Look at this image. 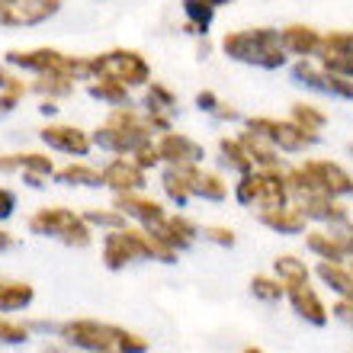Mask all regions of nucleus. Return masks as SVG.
I'll list each match as a JSON object with an SVG mask.
<instances>
[{"label": "nucleus", "instance_id": "f257e3e1", "mask_svg": "<svg viewBox=\"0 0 353 353\" xmlns=\"http://www.w3.org/2000/svg\"><path fill=\"white\" fill-rule=\"evenodd\" d=\"M222 52L241 65H254L263 71H276L286 65V48L279 42V29L270 26H251V29H238L228 32L222 39Z\"/></svg>", "mask_w": 353, "mask_h": 353}, {"label": "nucleus", "instance_id": "f03ea898", "mask_svg": "<svg viewBox=\"0 0 353 353\" xmlns=\"http://www.w3.org/2000/svg\"><path fill=\"white\" fill-rule=\"evenodd\" d=\"M7 65L29 71V74H65L71 81H90V58H74L65 55L58 48H29V52H7Z\"/></svg>", "mask_w": 353, "mask_h": 353}, {"label": "nucleus", "instance_id": "7ed1b4c3", "mask_svg": "<svg viewBox=\"0 0 353 353\" xmlns=\"http://www.w3.org/2000/svg\"><path fill=\"white\" fill-rule=\"evenodd\" d=\"M234 196L241 205H261V209H276V205L289 203V183H286V170L273 168H254L248 174H241V180L234 183Z\"/></svg>", "mask_w": 353, "mask_h": 353}, {"label": "nucleus", "instance_id": "20e7f679", "mask_svg": "<svg viewBox=\"0 0 353 353\" xmlns=\"http://www.w3.org/2000/svg\"><path fill=\"white\" fill-rule=\"evenodd\" d=\"M29 232L42 234V238H58V241L71 244V248H87L90 244V225L84 222V215L71 212L65 205H52V209H39L29 219Z\"/></svg>", "mask_w": 353, "mask_h": 353}, {"label": "nucleus", "instance_id": "39448f33", "mask_svg": "<svg viewBox=\"0 0 353 353\" xmlns=\"http://www.w3.org/2000/svg\"><path fill=\"white\" fill-rule=\"evenodd\" d=\"M90 71L93 77H112V81L125 84L129 90L151 84V65L132 48H112V52H103V55H93Z\"/></svg>", "mask_w": 353, "mask_h": 353}, {"label": "nucleus", "instance_id": "423d86ee", "mask_svg": "<svg viewBox=\"0 0 353 353\" xmlns=\"http://www.w3.org/2000/svg\"><path fill=\"white\" fill-rule=\"evenodd\" d=\"M61 341L77 350H87V353H112L116 344H119V334L122 327H112V325H100V321H65L58 327Z\"/></svg>", "mask_w": 353, "mask_h": 353}, {"label": "nucleus", "instance_id": "0eeeda50", "mask_svg": "<svg viewBox=\"0 0 353 353\" xmlns=\"http://www.w3.org/2000/svg\"><path fill=\"white\" fill-rule=\"evenodd\" d=\"M248 129L261 132L263 139H270L279 151H286V154H299V151H305L308 145L318 139V135H312V132L299 129L292 119H270V116L248 119Z\"/></svg>", "mask_w": 353, "mask_h": 353}, {"label": "nucleus", "instance_id": "6e6552de", "mask_svg": "<svg viewBox=\"0 0 353 353\" xmlns=\"http://www.w3.org/2000/svg\"><path fill=\"white\" fill-rule=\"evenodd\" d=\"M61 10V0H0L3 26H39Z\"/></svg>", "mask_w": 353, "mask_h": 353}, {"label": "nucleus", "instance_id": "1a4fd4ad", "mask_svg": "<svg viewBox=\"0 0 353 353\" xmlns=\"http://www.w3.org/2000/svg\"><path fill=\"white\" fill-rule=\"evenodd\" d=\"M158 151H161V164H168V168H193V164H203L205 158V148L199 141H193L190 135L174 129L161 132Z\"/></svg>", "mask_w": 353, "mask_h": 353}, {"label": "nucleus", "instance_id": "9d476101", "mask_svg": "<svg viewBox=\"0 0 353 353\" xmlns=\"http://www.w3.org/2000/svg\"><path fill=\"white\" fill-rule=\"evenodd\" d=\"M39 139L46 141L52 151H61V154H71V158H87L93 148V139L84 129L77 125H65V122H52L39 132Z\"/></svg>", "mask_w": 353, "mask_h": 353}, {"label": "nucleus", "instance_id": "9b49d317", "mask_svg": "<svg viewBox=\"0 0 353 353\" xmlns=\"http://www.w3.org/2000/svg\"><path fill=\"white\" fill-rule=\"evenodd\" d=\"M100 180L112 193H141L145 190V170L125 154H116L106 168H100Z\"/></svg>", "mask_w": 353, "mask_h": 353}, {"label": "nucleus", "instance_id": "f8f14e48", "mask_svg": "<svg viewBox=\"0 0 353 353\" xmlns=\"http://www.w3.org/2000/svg\"><path fill=\"white\" fill-rule=\"evenodd\" d=\"M292 74H296V81H302L305 87H312V90H318V93L347 97V100L353 97V81H347V77H341V74H331L325 68L308 65V58H302V61L292 68Z\"/></svg>", "mask_w": 353, "mask_h": 353}, {"label": "nucleus", "instance_id": "ddd939ff", "mask_svg": "<svg viewBox=\"0 0 353 353\" xmlns=\"http://www.w3.org/2000/svg\"><path fill=\"white\" fill-rule=\"evenodd\" d=\"M116 209H119L125 219H135L141 228H154L168 219V212L161 209V203L148 199L141 193H116Z\"/></svg>", "mask_w": 353, "mask_h": 353}, {"label": "nucleus", "instance_id": "4468645a", "mask_svg": "<svg viewBox=\"0 0 353 353\" xmlns=\"http://www.w3.org/2000/svg\"><path fill=\"white\" fill-rule=\"evenodd\" d=\"M279 42L286 48V55L315 58L318 48H321V32L312 26H302V23H289V26L279 29Z\"/></svg>", "mask_w": 353, "mask_h": 353}, {"label": "nucleus", "instance_id": "2eb2a0df", "mask_svg": "<svg viewBox=\"0 0 353 353\" xmlns=\"http://www.w3.org/2000/svg\"><path fill=\"white\" fill-rule=\"evenodd\" d=\"M286 296L292 302L299 318H305L308 325H327V308L325 302L318 299V292L308 283H296V286H286Z\"/></svg>", "mask_w": 353, "mask_h": 353}, {"label": "nucleus", "instance_id": "dca6fc26", "mask_svg": "<svg viewBox=\"0 0 353 353\" xmlns=\"http://www.w3.org/2000/svg\"><path fill=\"white\" fill-rule=\"evenodd\" d=\"M261 222L279 234H302L308 225V215L296 203H286L276 209H261Z\"/></svg>", "mask_w": 353, "mask_h": 353}, {"label": "nucleus", "instance_id": "f3484780", "mask_svg": "<svg viewBox=\"0 0 353 353\" xmlns=\"http://www.w3.org/2000/svg\"><path fill=\"white\" fill-rule=\"evenodd\" d=\"M241 139V145H244V151L251 154V161H254V168H263V170H273V168H283V158H279V148L273 145L270 139H263L261 132H241L238 135Z\"/></svg>", "mask_w": 353, "mask_h": 353}, {"label": "nucleus", "instance_id": "a211bd4d", "mask_svg": "<svg viewBox=\"0 0 353 353\" xmlns=\"http://www.w3.org/2000/svg\"><path fill=\"white\" fill-rule=\"evenodd\" d=\"M199 168V164H193ZM193 168H168L164 176H161V186H164V193L168 199H174L176 205H183L190 196H193Z\"/></svg>", "mask_w": 353, "mask_h": 353}, {"label": "nucleus", "instance_id": "6ab92c4d", "mask_svg": "<svg viewBox=\"0 0 353 353\" xmlns=\"http://www.w3.org/2000/svg\"><path fill=\"white\" fill-rule=\"evenodd\" d=\"M318 276L325 279L327 286L334 289L341 299H350V302H353V267L321 261V263H318Z\"/></svg>", "mask_w": 353, "mask_h": 353}, {"label": "nucleus", "instance_id": "aec40b11", "mask_svg": "<svg viewBox=\"0 0 353 353\" xmlns=\"http://www.w3.org/2000/svg\"><path fill=\"white\" fill-rule=\"evenodd\" d=\"M90 97L93 100L106 103V106H125L129 103V87L112 81V77H90Z\"/></svg>", "mask_w": 353, "mask_h": 353}, {"label": "nucleus", "instance_id": "412c9836", "mask_svg": "<svg viewBox=\"0 0 353 353\" xmlns=\"http://www.w3.org/2000/svg\"><path fill=\"white\" fill-rule=\"evenodd\" d=\"M193 196H203V199H225L228 196V183L215 170H203V168H193Z\"/></svg>", "mask_w": 353, "mask_h": 353}, {"label": "nucleus", "instance_id": "4be33fe9", "mask_svg": "<svg viewBox=\"0 0 353 353\" xmlns=\"http://www.w3.org/2000/svg\"><path fill=\"white\" fill-rule=\"evenodd\" d=\"M305 244H308V251L312 254H318L321 261H331V263H344V257H347V251L341 248V241H337L331 232H308V238H305Z\"/></svg>", "mask_w": 353, "mask_h": 353}, {"label": "nucleus", "instance_id": "5701e85b", "mask_svg": "<svg viewBox=\"0 0 353 353\" xmlns=\"http://www.w3.org/2000/svg\"><path fill=\"white\" fill-rule=\"evenodd\" d=\"M29 90H36L42 100H65L74 93V81L65 74H36V84Z\"/></svg>", "mask_w": 353, "mask_h": 353}, {"label": "nucleus", "instance_id": "b1692460", "mask_svg": "<svg viewBox=\"0 0 353 353\" xmlns=\"http://www.w3.org/2000/svg\"><path fill=\"white\" fill-rule=\"evenodd\" d=\"M219 154H222V164H225V168L238 170V174H248V170H254V161H251V154L244 151L241 139H219Z\"/></svg>", "mask_w": 353, "mask_h": 353}, {"label": "nucleus", "instance_id": "393cba45", "mask_svg": "<svg viewBox=\"0 0 353 353\" xmlns=\"http://www.w3.org/2000/svg\"><path fill=\"white\" fill-rule=\"evenodd\" d=\"M32 296L36 292L29 283H0V312H23Z\"/></svg>", "mask_w": 353, "mask_h": 353}, {"label": "nucleus", "instance_id": "a878e982", "mask_svg": "<svg viewBox=\"0 0 353 353\" xmlns=\"http://www.w3.org/2000/svg\"><path fill=\"white\" fill-rule=\"evenodd\" d=\"M58 183H68V186H103L100 180V170L84 164V161H74V164H68V168L58 170Z\"/></svg>", "mask_w": 353, "mask_h": 353}, {"label": "nucleus", "instance_id": "bb28decb", "mask_svg": "<svg viewBox=\"0 0 353 353\" xmlns=\"http://www.w3.org/2000/svg\"><path fill=\"white\" fill-rule=\"evenodd\" d=\"M289 119L296 122L299 129H305V132H312V135H318V132L325 129L327 112L318 110V106H312V103H292V110H289Z\"/></svg>", "mask_w": 353, "mask_h": 353}, {"label": "nucleus", "instance_id": "cd10ccee", "mask_svg": "<svg viewBox=\"0 0 353 353\" xmlns=\"http://www.w3.org/2000/svg\"><path fill=\"white\" fill-rule=\"evenodd\" d=\"M17 168L23 176H52L55 174V164L48 154H39V151H26V154H17Z\"/></svg>", "mask_w": 353, "mask_h": 353}, {"label": "nucleus", "instance_id": "c85d7f7f", "mask_svg": "<svg viewBox=\"0 0 353 353\" xmlns=\"http://www.w3.org/2000/svg\"><path fill=\"white\" fill-rule=\"evenodd\" d=\"M273 270H276V279L283 283V286H296V283H308V267L302 261H296V257H276V263H273Z\"/></svg>", "mask_w": 353, "mask_h": 353}, {"label": "nucleus", "instance_id": "c756f323", "mask_svg": "<svg viewBox=\"0 0 353 353\" xmlns=\"http://www.w3.org/2000/svg\"><path fill=\"white\" fill-rule=\"evenodd\" d=\"M174 106H176L174 93H170L164 84H158V81H151L148 90H145V112H164V116H168Z\"/></svg>", "mask_w": 353, "mask_h": 353}, {"label": "nucleus", "instance_id": "7c9ffc66", "mask_svg": "<svg viewBox=\"0 0 353 353\" xmlns=\"http://www.w3.org/2000/svg\"><path fill=\"white\" fill-rule=\"evenodd\" d=\"M183 13H186V26H190V32H205L209 29V23H212V13L215 10L209 7V3H203V0H183Z\"/></svg>", "mask_w": 353, "mask_h": 353}, {"label": "nucleus", "instance_id": "2f4dec72", "mask_svg": "<svg viewBox=\"0 0 353 353\" xmlns=\"http://www.w3.org/2000/svg\"><path fill=\"white\" fill-rule=\"evenodd\" d=\"M315 58L321 61V68H325V71L353 81V55H344V52H318Z\"/></svg>", "mask_w": 353, "mask_h": 353}, {"label": "nucleus", "instance_id": "473e14b6", "mask_svg": "<svg viewBox=\"0 0 353 353\" xmlns=\"http://www.w3.org/2000/svg\"><path fill=\"white\" fill-rule=\"evenodd\" d=\"M84 222L90 225H100V228H110V232H116V228H125V215L112 205V209H90V212H84Z\"/></svg>", "mask_w": 353, "mask_h": 353}, {"label": "nucleus", "instance_id": "72a5a7b5", "mask_svg": "<svg viewBox=\"0 0 353 353\" xmlns=\"http://www.w3.org/2000/svg\"><path fill=\"white\" fill-rule=\"evenodd\" d=\"M29 93V84H23L19 77H10L7 84L0 87V112H10L17 110L19 103H23V97Z\"/></svg>", "mask_w": 353, "mask_h": 353}, {"label": "nucleus", "instance_id": "f704fd0d", "mask_svg": "<svg viewBox=\"0 0 353 353\" xmlns=\"http://www.w3.org/2000/svg\"><path fill=\"white\" fill-rule=\"evenodd\" d=\"M251 292L257 299H263V302H279V299L286 296V286L273 276H254L251 279Z\"/></svg>", "mask_w": 353, "mask_h": 353}, {"label": "nucleus", "instance_id": "c9c22d12", "mask_svg": "<svg viewBox=\"0 0 353 353\" xmlns=\"http://www.w3.org/2000/svg\"><path fill=\"white\" fill-rule=\"evenodd\" d=\"M135 164H139L141 170H151V168H158L161 164V151H158V141H151V139H145V141H139L135 148H132V154H129Z\"/></svg>", "mask_w": 353, "mask_h": 353}, {"label": "nucleus", "instance_id": "e433bc0d", "mask_svg": "<svg viewBox=\"0 0 353 353\" xmlns=\"http://www.w3.org/2000/svg\"><path fill=\"white\" fill-rule=\"evenodd\" d=\"M29 341V327L10 318H0V344H26Z\"/></svg>", "mask_w": 353, "mask_h": 353}, {"label": "nucleus", "instance_id": "4c0bfd02", "mask_svg": "<svg viewBox=\"0 0 353 353\" xmlns=\"http://www.w3.org/2000/svg\"><path fill=\"white\" fill-rule=\"evenodd\" d=\"M318 52H344V55H353V32H327V36H321V48Z\"/></svg>", "mask_w": 353, "mask_h": 353}, {"label": "nucleus", "instance_id": "58836bf2", "mask_svg": "<svg viewBox=\"0 0 353 353\" xmlns=\"http://www.w3.org/2000/svg\"><path fill=\"white\" fill-rule=\"evenodd\" d=\"M148 350V341L139 334H132V331H122L119 334V344H116V353H145Z\"/></svg>", "mask_w": 353, "mask_h": 353}, {"label": "nucleus", "instance_id": "ea45409f", "mask_svg": "<svg viewBox=\"0 0 353 353\" xmlns=\"http://www.w3.org/2000/svg\"><path fill=\"white\" fill-rule=\"evenodd\" d=\"M331 234H334L337 241H341V248H344L347 257H350V254H353V222H350V219L331 225Z\"/></svg>", "mask_w": 353, "mask_h": 353}, {"label": "nucleus", "instance_id": "a19ab883", "mask_svg": "<svg viewBox=\"0 0 353 353\" xmlns=\"http://www.w3.org/2000/svg\"><path fill=\"white\" fill-rule=\"evenodd\" d=\"M203 238L212 244H222V248H232L234 244V232L232 228H222V225H209V228H203Z\"/></svg>", "mask_w": 353, "mask_h": 353}, {"label": "nucleus", "instance_id": "79ce46f5", "mask_svg": "<svg viewBox=\"0 0 353 353\" xmlns=\"http://www.w3.org/2000/svg\"><path fill=\"white\" fill-rule=\"evenodd\" d=\"M196 106H199L203 112H212L215 116V110H219L222 103H219V97H215L212 90H203V93H196Z\"/></svg>", "mask_w": 353, "mask_h": 353}, {"label": "nucleus", "instance_id": "37998d69", "mask_svg": "<svg viewBox=\"0 0 353 353\" xmlns=\"http://www.w3.org/2000/svg\"><path fill=\"white\" fill-rule=\"evenodd\" d=\"M13 209H17V196L0 186V222H3V219H10V215H13Z\"/></svg>", "mask_w": 353, "mask_h": 353}, {"label": "nucleus", "instance_id": "c03bdc74", "mask_svg": "<svg viewBox=\"0 0 353 353\" xmlns=\"http://www.w3.org/2000/svg\"><path fill=\"white\" fill-rule=\"evenodd\" d=\"M337 318H344L347 325L353 327V302L350 299H341V302H337Z\"/></svg>", "mask_w": 353, "mask_h": 353}, {"label": "nucleus", "instance_id": "a18cd8bd", "mask_svg": "<svg viewBox=\"0 0 353 353\" xmlns=\"http://www.w3.org/2000/svg\"><path fill=\"white\" fill-rule=\"evenodd\" d=\"M7 248H13V234L0 232V251H7Z\"/></svg>", "mask_w": 353, "mask_h": 353}, {"label": "nucleus", "instance_id": "49530a36", "mask_svg": "<svg viewBox=\"0 0 353 353\" xmlns=\"http://www.w3.org/2000/svg\"><path fill=\"white\" fill-rule=\"evenodd\" d=\"M203 3H209L212 10H219V7H225V3H232V0H203Z\"/></svg>", "mask_w": 353, "mask_h": 353}, {"label": "nucleus", "instance_id": "de8ad7c7", "mask_svg": "<svg viewBox=\"0 0 353 353\" xmlns=\"http://www.w3.org/2000/svg\"><path fill=\"white\" fill-rule=\"evenodd\" d=\"M7 81H10V74H7V71H0V87L7 84Z\"/></svg>", "mask_w": 353, "mask_h": 353}, {"label": "nucleus", "instance_id": "09e8293b", "mask_svg": "<svg viewBox=\"0 0 353 353\" xmlns=\"http://www.w3.org/2000/svg\"><path fill=\"white\" fill-rule=\"evenodd\" d=\"M244 353H263V350H261V347H248V350H244Z\"/></svg>", "mask_w": 353, "mask_h": 353}]
</instances>
